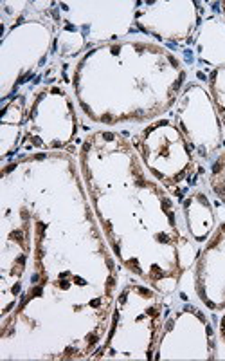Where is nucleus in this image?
<instances>
[{
	"mask_svg": "<svg viewBox=\"0 0 225 361\" xmlns=\"http://www.w3.org/2000/svg\"><path fill=\"white\" fill-rule=\"evenodd\" d=\"M0 360H89L108 331L117 260L65 150L2 169Z\"/></svg>",
	"mask_w": 225,
	"mask_h": 361,
	"instance_id": "1",
	"label": "nucleus"
},
{
	"mask_svg": "<svg viewBox=\"0 0 225 361\" xmlns=\"http://www.w3.org/2000/svg\"><path fill=\"white\" fill-rule=\"evenodd\" d=\"M78 163L86 197L119 266L162 296L175 295L200 255L176 199L148 172L134 141L121 132L86 135Z\"/></svg>",
	"mask_w": 225,
	"mask_h": 361,
	"instance_id": "2",
	"label": "nucleus"
},
{
	"mask_svg": "<svg viewBox=\"0 0 225 361\" xmlns=\"http://www.w3.org/2000/svg\"><path fill=\"white\" fill-rule=\"evenodd\" d=\"M188 69L164 45L143 38L89 49L72 74L74 98L89 121L105 127L153 121L173 109Z\"/></svg>",
	"mask_w": 225,
	"mask_h": 361,
	"instance_id": "3",
	"label": "nucleus"
},
{
	"mask_svg": "<svg viewBox=\"0 0 225 361\" xmlns=\"http://www.w3.org/2000/svg\"><path fill=\"white\" fill-rule=\"evenodd\" d=\"M164 309V296L148 283H124L115 296L107 334L89 360H153Z\"/></svg>",
	"mask_w": 225,
	"mask_h": 361,
	"instance_id": "4",
	"label": "nucleus"
},
{
	"mask_svg": "<svg viewBox=\"0 0 225 361\" xmlns=\"http://www.w3.org/2000/svg\"><path fill=\"white\" fill-rule=\"evenodd\" d=\"M54 6L53 47L58 56L70 58L92 44L117 42L130 35L139 2H58Z\"/></svg>",
	"mask_w": 225,
	"mask_h": 361,
	"instance_id": "5",
	"label": "nucleus"
},
{
	"mask_svg": "<svg viewBox=\"0 0 225 361\" xmlns=\"http://www.w3.org/2000/svg\"><path fill=\"white\" fill-rule=\"evenodd\" d=\"M134 145L148 172L175 199L182 201L198 186L204 170L198 166V157L173 119L150 121L135 134Z\"/></svg>",
	"mask_w": 225,
	"mask_h": 361,
	"instance_id": "6",
	"label": "nucleus"
},
{
	"mask_svg": "<svg viewBox=\"0 0 225 361\" xmlns=\"http://www.w3.org/2000/svg\"><path fill=\"white\" fill-rule=\"evenodd\" d=\"M20 6V2H18ZM27 8L13 11L11 29H4L2 37V99L15 96L13 92L27 82L37 67L45 62L51 45H54L56 25L53 9L51 17H22Z\"/></svg>",
	"mask_w": 225,
	"mask_h": 361,
	"instance_id": "7",
	"label": "nucleus"
},
{
	"mask_svg": "<svg viewBox=\"0 0 225 361\" xmlns=\"http://www.w3.org/2000/svg\"><path fill=\"white\" fill-rule=\"evenodd\" d=\"M205 185L217 226L200 247L193 267V282L202 304L218 312L225 311V150L213 159Z\"/></svg>",
	"mask_w": 225,
	"mask_h": 361,
	"instance_id": "8",
	"label": "nucleus"
},
{
	"mask_svg": "<svg viewBox=\"0 0 225 361\" xmlns=\"http://www.w3.org/2000/svg\"><path fill=\"white\" fill-rule=\"evenodd\" d=\"M78 132L74 103L65 89L44 87L27 107L24 137L18 152L40 154L63 150Z\"/></svg>",
	"mask_w": 225,
	"mask_h": 361,
	"instance_id": "9",
	"label": "nucleus"
},
{
	"mask_svg": "<svg viewBox=\"0 0 225 361\" xmlns=\"http://www.w3.org/2000/svg\"><path fill=\"white\" fill-rule=\"evenodd\" d=\"M217 345L207 316L188 304L164 318L153 360H217Z\"/></svg>",
	"mask_w": 225,
	"mask_h": 361,
	"instance_id": "10",
	"label": "nucleus"
},
{
	"mask_svg": "<svg viewBox=\"0 0 225 361\" xmlns=\"http://www.w3.org/2000/svg\"><path fill=\"white\" fill-rule=\"evenodd\" d=\"M173 121L184 134L198 161L214 159L220 152L224 125L209 90L191 83L173 105Z\"/></svg>",
	"mask_w": 225,
	"mask_h": 361,
	"instance_id": "11",
	"label": "nucleus"
},
{
	"mask_svg": "<svg viewBox=\"0 0 225 361\" xmlns=\"http://www.w3.org/2000/svg\"><path fill=\"white\" fill-rule=\"evenodd\" d=\"M198 22L195 2H139L135 11V25L141 31L173 44L188 42Z\"/></svg>",
	"mask_w": 225,
	"mask_h": 361,
	"instance_id": "12",
	"label": "nucleus"
},
{
	"mask_svg": "<svg viewBox=\"0 0 225 361\" xmlns=\"http://www.w3.org/2000/svg\"><path fill=\"white\" fill-rule=\"evenodd\" d=\"M182 215H184L186 228L198 247L207 243V238L213 233L217 219H214L213 202L209 199L205 188H195L180 201Z\"/></svg>",
	"mask_w": 225,
	"mask_h": 361,
	"instance_id": "13",
	"label": "nucleus"
},
{
	"mask_svg": "<svg viewBox=\"0 0 225 361\" xmlns=\"http://www.w3.org/2000/svg\"><path fill=\"white\" fill-rule=\"evenodd\" d=\"M25 118H27V96L18 92L6 103L4 116H2V159H8L20 148L24 137Z\"/></svg>",
	"mask_w": 225,
	"mask_h": 361,
	"instance_id": "14",
	"label": "nucleus"
},
{
	"mask_svg": "<svg viewBox=\"0 0 225 361\" xmlns=\"http://www.w3.org/2000/svg\"><path fill=\"white\" fill-rule=\"evenodd\" d=\"M198 58L214 69L225 67V20L211 18L202 25L197 42Z\"/></svg>",
	"mask_w": 225,
	"mask_h": 361,
	"instance_id": "15",
	"label": "nucleus"
},
{
	"mask_svg": "<svg viewBox=\"0 0 225 361\" xmlns=\"http://www.w3.org/2000/svg\"><path fill=\"white\" fill-rule=\"evenodd\" d=\"M207 83L209 92L213 96V102L217 105L218 116H220L225 130V67L211 71V74L207 76Z\"/></svg>",
	"mask_w": 225,
	"mask_h": 361,
	"instance_id": "16",
	"label": "nucleus"
},
{
	"mask_svg": "<svg viewBox=\"0 0 225 361\" xmlns=\"http://www.w3.org/2000/svg\"><path fill=\"white\" fill-rule=\"evenodd\" d=\"M218 341H220L221 347H224V349H225V314L221 316L220 327H218V340H217V343H218Z\"/></svg>",
	"mask_w": 225,
	"mask_h": 361,
	"instance_id": "17",
	"label": "nucleus"
},
{
	"mask_svg": "<svg viewBox=\"0 0 225 361\" xmlns=\"http://www.w3.org/2000/svg\"><path fill=\"white\" fill-rule=\"evenodd\" d=\"M221 13H224V17H225V2H221Z\"/></svg>",
	"mask_w": 225,
	"mask_h": 361,
	"instance_id": "18",
	"label": "nucleus"
}]
</instances>
